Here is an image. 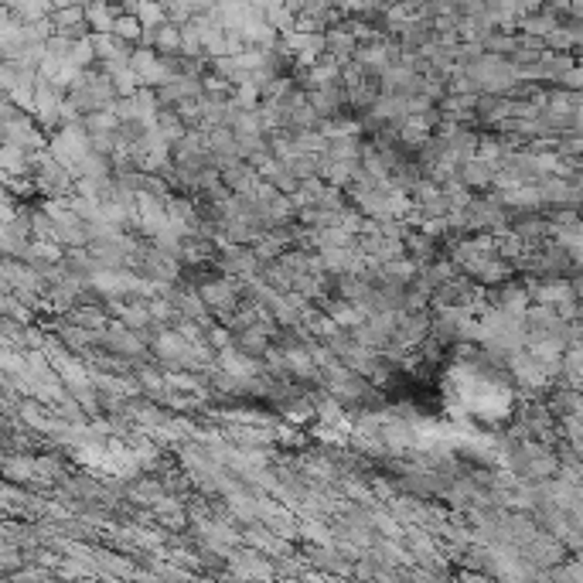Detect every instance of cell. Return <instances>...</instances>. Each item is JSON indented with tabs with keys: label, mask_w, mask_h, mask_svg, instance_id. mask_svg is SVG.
<instances>
[{
	"label": "cell",
	"mask_w": 583,
	"mask_h": 583,
	"mask_svg": "<svg viewBox=\"0 0 583 583\" xmlns=\"http://www.w3.org/2000/svg\"><path fill=\"white\" fill-rule=\"evenodd\" d=\"M144 45L157 48V55H164V59H175V55L185 52V35H181V24H175V21H164L160 28H151V31H147V38H144Z\"/></svg>",
	"instance_id": "cell-1"
}]
</instances>
